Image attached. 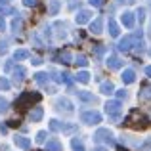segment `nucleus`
<instances>
[{
    "instance_id": "obj_4",
    "label": "nucleus",
    "mask_w": 151,
    "mask_h": 151,
    "mask_svg": "<svg viewBox=\"0 0 151 151\" xmlns=\"http://www.w3.org/2000/svg\"><path fill=\"white\" fill-rule=\"evenodd\" d=\"M42 115H44V109H42L40 105H37V107H35L33 111H29V119H31L33 122L40 121V119H42Z\"/></svg>"
},
{
    "instance_id": "obj_21",
    "label": "nucleus",
    "mask_w": 151,
    "mask_h": 151,
    "mask_svg": "<svg viewBox=\"0 0 151 151\" xmlns=\"http://www.w3.org/2000/svg\"><path fill=\"white\" fill-rule=\"evenodd\" d=\"M58 10H59V2L58 0H52L50 2V14H58Z\"/></svg>"
},
{
    "instance_id": "obj_34",
    "label": "nucleus",
    "mask_w": 151,
    "mask_h": 151,
    "mask_svg": "<svg viewBox=\"0 0 151 151\" xmlns=\"http://www.w3.org/2000/svg\"><path fill=\"white\" fill-rule=\"evenodd\" d=\"M40 63H42V61H40L38 58H35V59H33V65H40Z\"/></svg>"
},
{
    "instance_id": "obj_13",
    "label": "nucleus",
    "mask_w": 151,
    "mask_h": 151,
    "mask_svg": "<svg viewBox=\"0 0 151 151\" xmlns=\"http://www.w3.org/2000/svg\"><path fill=\"white\" fill-rule=\"evenodd\" d=\"M109 33H111V37H119V33H121L115 19H109Z\"/></svg>"
},
{
    "instance_id": "obj_27",
    "label": "nucleus",
    "mask_w": 151,
    "mask_h": 151,
    "mask_svg": "<svg viewBox=\"0 0 151 151\" xmlns=\"http://www.w3.org/2000/svg\"><path fill=\"white\" fill-rule=\"evenodd\" d=\"M61 61H65V63L71 61V54H69V52H63V54H61Z\"/></svg>"
},
{
    "instance_id": "obj_8",
    "label": "nucleus",
    "mask_w": 151,
    "mask_h": 151,
    "mask_svg": "<svg viewBox=\"0 0 151 151\" xmlns=\"http://www.w3.org/2000/svg\"><path fill=\"white\" fill-rule=\"evenodd\" d=\"M46 151H63L61 142H59V140H50V142H46Z\"/></svg>"
},
{
    "instance_id": "obj_22",
    "label": "nucleus",
    "mask_w": 151,
    "mask_h": 151,
    "mask_svg": "<svg viewBox=\"0 0 151 151\" xmlns=\"http://www.w3.org/2000/svg\"><path fill=\"white\" fill-rule=\"evenodd\" d=\"M78 98H81V100H86V101H94V96L92 94H86V92H78Z\"/></svg>"
},
{
    "instance_id": "obj_36",
    "label": "nucleus",
    "mask_w": 151,
    "mask_h": 151,
    "mask_svg": "<svg viewBox=\"0 0 151 151\" xmlns=\"http://www.w3.org/2000/svg\"><path fill=\"white\" fill-rule=\"evenodd\" d=\"M4 27H6V23H4V19H0V31H4Z\"/></svg>"
},
{
    "instance_id": "obj_2",
    "label": "nucleus",
    "mask_w": 151,
    "mask_h": 151,
    "mask_svg": "<svg viewBox=\"0 0 151 151\" xmlns=\"http://www.w3.org/2000/svg\"><path fill=\"white\" fill-rule=\"evenodd\" d=\"M105 111H107V115H109V117L117 119V117H119V113L122 111L121 101H107V103H105Z\"/></svg>"
},
{
    "instance_id": "obj_24",
    "label": "nucleus",
    "mask_w": 151,
    "mask_h": 151,
    "mask_svg": "<svg viewBox=\"0 0 151 151\" xmlns=\"http://www.w3.org/2000/svg\"><path fill=\"white\" fill-rule=\"evenodd\" d=\"M12 29H14V31H19V29H21V19H14V21H12Z\"/></svg>"
},
{
    "instance_id": "obj_15",
    "label": "nucleus",
    "mask_w": 151,
    "mask_h": 151,
    "mask_svg": "<svg viewBox=\"0 0 151 151\" xmlns=\"http://www.w3.org/2000/svg\"><path fill=\"white\" fill-rule=\"evenodd\" d=\"M77 81L82 82V84L90 82V73H86V71H81V73H77Z\"/></svg>"
},
{
    "instance_id": "obj_31",
    "label": "nucleus",
    "mask_w": 151,
    "mask_h": 151,
    "mask_svg": "<svg viewBox=\"0 0 151 151\" xmlns=\"http://www.w3.org/2000/svg\"><path fill=\"white\" fill-rule=\"evenodd\" d=\"M8 52V46H6V42H0V54H6Z\"/></svg>"
},
{
    "instance_id": "obj_1",
    "label": "nucleus",
    "mask_w": 151,
    "mask_h": 151,
    "mask_svg": "<svg viewBox=\"0 0 151 151\" xmlns=\"http://www.w3.org/2000/svg\"><path fill=\"white\" fill-rule=\"evenodd\" d=\"M81 119L86 122V124H100L101 122V115L98 111H84L81 115Z\"/></svg>"
},
{
    "instance_id": "obj_5",
    "label": "nucleus",
    "mask_w": 151,
    "mask_h": 151,
    "mask_svg": "<svg viewBox=\"0 0 151 151\" xmlns=\"http://www.w3.org/2000/svg\"><path fill=\"white\" fill-rule=\"evenodd\" d=\"M105 63H107V67H109V69H119V67L122 65V59H119L117 55H109Z\"/></svg>"
},
{
    "instance_id": "obj_20",
    "label": "nucleus",
    "mask_w": 151,
    "mask_h": 151,
    "mask_svg": "<svg viewBox=\"0 0 151 151\" xmlns=\"http://www.w3.org/2000/svg\"><path fill=\"white\" fill-rule=\"evenodd\" d=\"M61 128H63V122H58V121H50V130H54V132H59Z\"/></svg>"
},
{
    "instance_id": "obj_29",
    "label": "nucleus",
    "mask_w": 151,
    "mask_h": 151,
    "mask_svg": "<svg viewBox=\"0 0 151 151\" xmlns=\"http://www.w3.org/2000/svg\"><path fill=\"white\" fill-rule=\"evenodd\" d=\"M88 2H90V4H92V6H94V8H100V6H101V4H103V0H88Z\"/></svg>"
},
{
    "instance_id": "obj_28",
    "label": "nucleus",
    "mask_w": 151,
    "mask_h": 151,
    "mask_svg": "<svg viewBox=\"0 0 151 151\" xmlns=\"http://www.w3.org/2000/svg\"><path fill=\"white\" fill-rule=\"evenodd\" d=\"M8 109V101L4 98H0V111H6Z\"/></svg>"
},
{
    "instance_id": "obj_33",
    "label": "nucleus",
    "mask_w": 151,
    "mask_h": 151,
    "mask_svg": "<svg viewBox=\"0 0 151 151\" xmlns=\"http://www.w3.org/2000/svg\"><path fill=\"white\" fill-rule=\"evenodd\" d=\"M138 19H140V21H144V8H140V10H138Z\"/></svg>"
},
{
    "instance_id": "obj_26",
    "label": "nucleus",
    "mask_w": 151,
    "mask_h": 151,
    "mask_svg": "<svg viewBox=\"0 0 151 151\" xmlns=\"http://www.w3.org/2000/svg\"><path fill=\"white\" fill-rule=\"evenodd\" d=\"M44 140H46V132H38L37 134V142L38 144H44Z\"/></svg>"
},
{
    "instance_id": "obj_6",
    "label": "nucleus",
    "mask_w": 151,
    "mask_h": 151,
    "mask_svg": "<svg viewBox=\"0 0 151 151\" xmlns=\"http://www.w3.org/2000/svg\"><path fill=\"white\" fill-rule=\"evenodd\" d=\"M90 19H92V14H90L88 10H82L81 14L77 15V17H75V21L78 23V25H82V23H86V21H90Z\"/></svg>"
},
{
    "instance_id": "obj_23",
    "label": "nucleus",
    "mask_w": 151,
    "mask_h": 151,
    "mask_svg": "<svg viewBox=\"0 0 151 151\" xmlns=\"http://www.w3.org/2000/svg\"><path fill=\"white\" fill-rule=\"evenodd\" d=\"M0 90H10V82H8V78H0Z\"/></svg>"
},
{
    "instance_id": "obj_19",
    "label": "nucleus",
    "mask_w": 151,
    "mask_h": 151,
    "mask_svg": "<svg viewBox=\"0 0 151 151\" xmlns=\"http://www.w3.org/2000/svg\"><path fill=\"white\" fill-rule=\"evenodd\" d=\"M25 58H29V52L27 50H17L14 54V59H25Z\"/></svg>"
},
{
    "instance_id": "obj_12",
    "label": "nucleus",
    "mask_w": 151,
    "mask_h": 151,
    "mask_svg": "<svg viewBox=\"0 0 151 151\" xmlns=\"http://www.w3.org/2000/svg\"><path fill=\"white\" fill-rule=\"evenodd\" d=\"M14 142H15V145H19V147H23V149H29V147H31V142L27 140V138L15 136V138H14Z\"/></svg>"
},
{
    "instance_id": "obj_16",
    "label": "nucleus",
    "mask_w": 151,
    "mask_h": 151,
    "mask_svg": "<svg viewBox=\"0 0 151 151\" xmlns=\"http://www.w3.org/2000/svg\"><path fill=\"white\" fill-rule=\"evenodd\" d=\"M25 73H27V71L25 69H23V67H17V69H15V73H14V77H15V81H23V78H25Z\"/></svg>"
},
{
    "instance_id": "obj_7",
    "label": "nucleus",
    "mask_w": 151,
    "mask_h": 151,
    "mask_svg": "<svg viewBox=\"0 0 151 151\" xmlns=\"http://www.w3.org/2000/svg\"><path fill=\"white\" fill-rule=\"evenodd\" d=\"M122 25L124 27H134V14L132 12H124V14H122Z\"/></svg>"
},
{
    "instance_id": "obj_39",
    "label": "nucleus",
    "mask_w": 151,
    "mask_h": 151,
    "mask_svg": "<svg viewBox=\"0 0 151 151\" xmlns=\"http://www.w3.org/2000/svg\"><path fill=\"white\" fill-rule=\"evenodd\" d=\"M149 54H151V48H149Z\"/></svg>"
},
{
    "instance_id": "obj_37",
    "label": "nucleus",
    "mask_w": 151,
    "mask_h": 151,
    "mask_svg": "<svg viewBox=\"0 0 151 151\" xmlns=\"http://www.w3.org/2000/svg\"><path fill=\"white\" fill-rule=\"evenodd\" d=\"M0 4H2V6H6V4H10V0H0Z\"/></svg>"
},
{
    "instance_id": "obj_32",
    "label": "nucleus",
    "mask_w": 151,
    "mask_h": 151,
    "mask_svg": "<svg viewBox=\"0 0 151 151\" xmlns=\"http://www.w3.org/2000/svg\"><path fill=\"white\" fill-rule=\"evenodd\" d=\"M25 6H37V0H23Z\"/></svg>"
},
{
    "instance_id": "obj_10",
    "label": "nucleus",
    "mask_w": 151,
    "mask_h": 151,
    "mask_svg": "<svg viewBox=\"0 0 151 151\" xmlns=\"http://www.w3.org/2000/svg\"><path fill=\"white\" fill-rule=\"evenodd\" d=\"M132 42H134V37L132 35H128V37H124L121 42H119V50H128L130 46H132Z\"/></svg>"
},
{
    "instance_id": "obj_11",
    "label": "nucleus",
    "mask_w": 151,
    "mask_h": 151,
    "mask_svg": "<svg viewBox=\"0 0 151 151\" xmlns=\"http://www.w3.org/2000/svg\"><path fill=\"white\" fill-rule=\"evenodd\" d=\"M101 25H103V19L98 17L94 23H90V31H92L94 35H100V33H101Z\"/></svg>"
},
{
    "instance_id": "obj_3",
    "label": "nucleus",
    "mask_w": 151,
    "mask_h": 151,
    "mask_svg": "<svg viewBox=\"0 0 151 151\" xmlns=\"http://www.w3.org/2000/svg\"><path fill=\"white\" fill-rule=\"evenodd\" d=\"M94 140H96V142H101V140H105L109 145H113V138H111V132H109V130H105V128L98 130V132H96V136H94Z\"/></svg>"
},
{
    "instance_id": "obj_14",
    "label": "nucleus",
    "mask_w": 151,
    "mask_h": 151,
    "mask_svg": "<svg viewBox=\"0 0 151 151\" xmlns=\"http://www.w3.org/2000/svg\"><path fill=\"white\" fill-rule=\"evenodd\" d=\"M58 109H59V111H61V109H63V111H73V107H71V103L67 101L65 98H63V100H58Z\"/></svg>"
},
{
    "instance_id": "obj_17",
    "label": "nucleus",
    "mask_w": 151,
    "mask_h": 151,
    "mask_svg": "<svg viewBox=\"0 0 151 151\" xmlns=\"http://www.w3.org/2000/svg\"><path fill=\"white\" fill-rule=\"evenodd\" d=\"M35 81H37L38 84H46V82H48V75H46V73H37Z\"/></svg>"
},
{
    "instance_id": "obj_25",
    "label": "nucleus",
    "mask_w": 151,
    "mask_h": 151,
    "mask_svg": "<svg viewBox=\"0 0 151 151\" xmlns=\"http://www.w3.org/2000/svg\"><path fill=\"white\" fill-rule=\"evenodd\" d=\"M77 63H78L81 67H86V65H88V59H86L84 55H78V58H77Z\"/></svg>"
},
{
    "instance_id": "obj_18",
    "label": "nucleus",
    "mask_w": 151,
    "mask_h": 151,
    "mask_svg": "<svg viewBox=\"0 0 151 151\" xmlns=\"http://www.w3.org/2000/svg\"><path fill=\"white\" fill-rule=\"evenodd\" d=\"M100 90H101V94H113V84L111 82H103Z\"/></svg>"
},
{
    "instance_id": "obj_9",
    "label": "nucleus",
    "mask_w": 151,
    "mask_h": 151,
    "mask_svg": "<svg viewBox=\"0 0 151 151\" xmlns=\"http://www.w3.org/2000/svg\"><path fill=\"white\" fill-rule=\"evenodd\" d=\"M136 81V73H134L132 69H126L124 73H122V82L124 84H130V82H134Z\"/></svg>"
},
{
    "instance_id": "obj_30",
    "label": "nucleus",
    "mask_w": 151,
    "mask_h": 151,
    "mask_svg": "<svg viewBox=\"0 0 151 151\" xmlns=\"http://www.w3.org/2000/svg\"><path fill=\"white\" fill-rule=\"evenodd\" d=\"M145 92H142V98H149L151 96V86H147V88H144Z\"/></svg>"
},
{
    "instance_id": "obj_35",
    "label": "nucleus",
    "mask_w": 151,
    "mask_h": 151,
    "mask_svg": "<svg viewBox=\"0 0 151 151\" xmlns=\"http://www.w3.org/2000/svg\"><path fill=\"white\" fill-rule=\"evenodd\" d=\"M145 75H147V77H151V65L145 67Z\"/></svg>"
},
{
    "instance_id": "obj_38",
    "label": "nucleus",
    "mask_w": 151,
    "mask_h": 151,
    "mask_svg": "<svg viewBox=\"0 0 151 151\" xmlns=\"http://www.w3.org/2000/svg\"><path fill=\"white\" fill-rule=\"evenodd\" d=\"M94 151H107V147H96Z\"/></svg>"
}]
</instances>
